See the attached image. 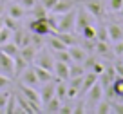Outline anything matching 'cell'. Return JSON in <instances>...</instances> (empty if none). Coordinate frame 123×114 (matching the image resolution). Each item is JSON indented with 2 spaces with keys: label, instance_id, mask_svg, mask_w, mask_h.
<instances>
[{
  "label": "cell",
  "instance_id": "obj_16",
  "mask_svg": "<svg viewBox=\"0 0 123 114\" xmlns=\"http://www.w3.org/2000/svg\"><path fill=\"white\" fill-rule=\"evenodd\" d=\"M111 89H112V92H114V100L116 101H123V76L116 74V78L111 83Z\"/></svg>",
  "mask_w": 123,
  "mask_h": 114
},
{
  "label": "cell",
  "instance_id": "obj_38",
  "mask_svg": "<svg viewBox=\"0 0 123 114\" xmlns=\"http://www.w3.org/2000/svg\"><path fill=\"white\" fill-rule=\"evenodd\" d=\"M16 2H18L22 7H25V9H31L33 6L36 4V0H16Z\"/></svg>",
  "mask_w": 123,
  "mask_h": 114
},
{
  "label": "cell",
  "instance_id": "obj_43",
  "mask_svg": "<svg viewBox=\"0 0 123 114\" xmlns=\"http://www.w3.org/2000/svg\"><path fill=\"white\" fill-rule=\"evenodd\" d=\"M4 27V16H0V29Z\"/></svg>",
  "mask_w": 123,
  "mask_h": 114
},
{
  "label": "cell",
  "instance_id": "obj_1",
  "mask_svg": "<svg viewBox=\"0 0 123 114\" xmlns=\"http://www.w3.org/2000/svg\"><path fill=\"white\" fill-rule=\"evenodd\" d=\"M74 20H76V9H71V11L63 13V15H56V31H73L74 29Z\"/></svg>",
  "mask_w": 123,
  "mask_h": 114
},
{
  "label": "cell",
  "instance_id": "obj_6",
  "mask_svg": "<svg viewBox=\"0 0 123 114\" xmlns=\"http://www.w3.org/2000/svg\"><path fill=\"white\" fill-rule=\"evenodd\" d=\"M20 83L22 85H29V87H36V85L40 83L38 78H36V72L35 69H33V65H27L25 69H24L22 72H20Z\"/></svg>",
  "mask_w": 123,
  "mask_h": 114
},
{
  "label": "cell",
  "instance_id": "obj_35",
  "mask_svg": "<svg viewBox=\"0 0 123 114\" xmlns=\"http://www.w3.org/2000/svg\"><path fill=\"white\" fill-rule=\"evenodd\" d=\"M107 6H109V9H111L112 13H118L119 9H121V6H123V0H109Z\"/></svg>",
  "mask_w": 123,
  "mask_h": 114
},
{
  "label": "cell",
  "instance_id": "obj_2",
  "mask_svg": "<svg viewBox=\"0 0 123 114\" xmlns=\"http://www.w3.org/2000/svg\"><path fill=\"white\" fill-rule=\"evenodd\" d=\"M33 63L38 65V67L47 69V71H53V67H54V56H53V53H49V51H45V49H38Z\"/></svg>",
  "mask_w": 123,
  "mask_h": 114
},
{
  "label": "cell",
  "instance_id": "obj_24",
  "mask_svg": "<svg viewBox=\"0 0 123 114\" xmlns=\"http://www.w3.org/2000/svg\"><path fill=\"white\" fill-rule=\"evenodd\" d=\"M49 47H51L53 51H62V49H67V45H65L63 42H62V40H60V38H58L54 33H53V36L49 38Z\"/></svg>",
  "mask_w": 123,
  "mask_h": 114
},
{
  "label": "cell",
  "instance_id": "obj_19",
  "mask_svg": "<svg viewBox=\"0 0 123 114\" xmlns=\"http://www.w3.org/2000/svg\"><path fill=\"white\" fill-rule=\"evenodd\" d=\"M25 15H27V9L22 7L18 2H16V4H9V6H7V16H11V18L22 20Z\"/></svg>",
  "mask_w": 123,
  "mask_h": 114
},
{
  "label": "cell",
  "instance_id": "obj_32",
  "mask_svg": "<svg viewBox=\"0 0 123 114\" xmlns=\"http://www.w3.org/2000/svg\"><path fill=\"white\" fill-rule=\"evenodd\" d=\"M4 25H6V27H9L11 31H16V29L20 27V25H18V20L11 18V16H7V15L4 16Z\"/></svg>",
  "mask_w": 123,
  "mask_h": 114
},
{
  "label": "cell",
  "instance_id": "obj_9",
  "mask_svg": "<svg viewBox=\"0 0 123 114\" xmlns=\"http://www.w3.org/2000/svg\"><path fill=\"white\" fill-rule=\"evenodd\" d=\"M53 76H54V80L67 82V80H69V63H65V62H58V60H54Z\"/></svg>",
  "mask_w": 123,
  "mask_h": 114
},
{
  "label": "cell",
  "instance_id": "obj_13",
  "mask_svg": "<svg viewBox=\"0 0 123 114\" xmlns=\"http://www.w3.org/2000/svg\"><path fill=\"white\" fill-rule=\"evenodd\" d=\"M67 51L71 54V60L76 62V63H83L85 58H87V51L80 45H71V47H67Z\"/></svg>",
  "mask_w": 123,
  "mask_h": 114
},
{
  "label": "cell",
  "instance_id": "obj_41",
  "mask_svg": "<svg viewBox=\"0 0 123 114\" xmlns=\"http://www.w3.org/2000/svg\"><path fill=\"white\" fill-rule=\"evenodd\" d=\"M58 114H73V109L69 105H60V112Z\"/></svg>",
  "mask_w": 123,
  "mask_h": 114
},
{
  "label": "cell",
  "instance_id": "obj_34",
  "mask_svg": "<svg viewBox=\"0 0 123 114\" xmlns=\"http://www.w3.org/2000/svg\"><path fill=\"white\" fill-rule=\"evenodd\" d=\"M9 96H11V92H7V91H0V110L4 112V109H6V105H7V100H9Z\"/></svg>",
  "mask_w": 123,
  "mask_h": 114
},
{
  "label": "cell",
  "instance_id": "obj_25",
  "mask_svg": "<svg viewBox=\"0 0 123 114\" xmlns=\"http://www.w3.org/2000/svg\"><path fill=\"white\" fill-rule=\"evenodd\" d=\"M54 82H56V98L65 100L67 98V82H62V80H54Z\"/></svg>",
  "mask_w": 123,
  "mask_h": 114
},
{
  "label": "cell",
  "instance_id": "obj_45",
  "mask_svg": "<svg viewBox=\"0 0 123 114\" xmlns=\"http://www.w3.org/2000/svg\"><path fill=\"white\" fill-rule=\"evenodd\" d=\"M118 13H119V15H121V16H123V6H121V9H119V11H118Z\"/></svg>",
  "mask_w": 123,
  "mask_h": 114
},
{
  "label": "cell",
  "instance_id": "obj_22",
  "mask_svg": "<svg viewBox=\"0 0 123 114\" xmlns=\"http://www.w3.org/2000/svg\"><path fill=\"white\" fill-rule=\"evenodd\" d=\"M85 72H87V69L83 67V63H76V62H71V63H69V78L83 76Z\"/></svg>",
  "mask_w": 123,
  "mask_h": 114
},
{
  "label": "cell",
  "instance_id": "obj_23",
  "mask_svg": "<svg viewBox=\"0 0 123 114\" xmlns=\"http://www.w3.org/2000/svg\"><path fill=\"white\" fill-rule=\"evenodd\" d=\"M29 15L33 18H43V16H47V9H45L43 4H35L29 9Z\"/></svg>",
  "mask_w": 123,
  "mask_h": 114
},
{
  "label": "cell",
  "instance_id": "obj_40",
  "mask_svg": "<svg viewBox=\"0 0 123 114\" xmlns=\"http://www.w3.org/2000/svg\"><path fill=\"white\" fill-rule=\"evenodd\" d=\"M56 2H58V0H42V4L45 6L47 11H51V9H53V6L56 4Z\"/></svg>",
  "mask_w": 123,
  "mask_h": 114
},
{
  "label": "cell",
  "instance_id": "obj_21",
  "mask_svg": "<svg viewBox=\"0 0 123 114\" xmlns=\"http://www.w3.org/2000/svg\"><path fill=\"white\" fill-rule=\"evenodd\" d=\"M60 105H62V100L54 96L53 100H49V101L43 105L42 110H43V112H49V114H58V112H60Z\"/></svg>",
  "mask_w": 123,
  "mask_h": 114
},
{
  "label": "cell",
  "instance_id": "obj_8",
  "mask_svg": "<svg viewBox=\"0 0 123 114\" xmlns=\"http://www.w3.org/2000/svg\"><path fill=\"white\" fill-rule=\"evenodd\" d=\"M91 24H92V20H91V13H89L85 7L78 9V11H76V20H74V29H76V33H80L83 27L91 25Z\"/></svg>",
  "mask_w": 123,
  "mask_h": 114
},
{
  "label": "cell",
  "instance_id": "obj_10",
  "mask_svg": "<svg viewBox=\"0 0 123 114\" xmlns=\"http://www.w3.org/2000/svg\"><path fill=\"white\" fill-rule=\"evenodd\" d=\"M13 42L18 45V49L24 45H29L31 44V31H25V29L18 27L16 31H13Z\"/></svg>",
  "mask_w": 123,
  "mask_h": 114
},
{
  "label": "cell",
  "instance_id": "obj_29",
  "mask_svg": "<svg viewBox=\"0 0 123 114\" xmlns=\"http://www.w3.org/2000/svg\"><path fill=\"white\" fill-rule=\"evenodd\" d=\"M111 109H112L111 100H101V101L96 105V112L98 114H109V112H111Z\"/></svg>",
  "mask_w": 123,
  "mask_h": 114
},
{
  "label": "cell",
  "instance_id": "obj_4",
  "mask_svg": "<svg viewBox=\"0 0 123 114\" xmlns=\"http://www.w3.org/2000/svg\"><path fill=\"white\" fill-rule=\"evenodd\" d=\"M29 31L35 34H42V36L53 33L49 27V22H47V16H43V18H33L29 22Z\"/></svg>",
  "mask_w": 123,
  "mask_h": 114
},
{
  "label": "cell",
  "instance_id": "obj_5",
  "mask_svg": "<svg viewBox=\"0 0 123 114\" xmlns=\"http://www.w3.org/2000/svg\"><path fill=\"white\" fill-rule=\"evenodd\" d=\"M83 2V7L91 13V16L94 18H101L105 15V6H103V0H81Z\"/></svg>",
  "mask_w": 123,
  "mask_h": 114
},
{
  "label": "cell",
  "instance_id": "obj_33",
  "mask_svg": "<svg viewBox=\"0 0 123 114\" xmlns=\"http://www.w3.org/2000/svg\"><path fill=\"white\" fill-rule=\"evenodd\" d=\"M96 40H100V42H109L107 27H98L96 29Z\"/></svg>",
  "mask_w": 123,
  "mask_h": 114
},
{
  "label": "cell",
  "instance_id": "obj_28",
  "mask_svg": "<svg viewBox=\"0 0 123 114\" xmlns=\"http://www.w3.org/2000/svg\"><path fill=\"white\" fill-rule=\"evenodd\" d=\"M13 40V31L9 29V27H2L0 29V45H4V44H7V42H11Z\"/></svg>",
  "mask_w": 123,
  "mask_h": 114
},
{
  "label": "cell",
  "instance_id": "obj_39",
  "mask_svg": "<svg viewBox=\"0 0 123 114\" xmlns=\"http://www.w3.org/2000/svg\"><path fill=\"white\" fill-rule=\"evenodd\" d=\"M103 69H105V65L101 63V62H96V63L92 65L91 71H92V72H96V74H101V72H103Z\"/></svg>",
  "mask_w": 123,
  "mask_h": 114
},
{
  "label": "cell",
  "instance_id": "obj_17",
  "mask_svg": "<svg viewBox=\"0 0 123 114\" xmlns=\"http://www.w3.org/2000/svg\"><path fill=\"white\" fill-rule=\"evenodd\" d=\"M96 82H98V74H96V72L89 71V74L85 72V74H83V82H81V87H80V94H85Z\"/></svg>",
  "mask_w": 123,
  "mask_h": 114
},
{
  "label": "cell",
  "instance_id": "obj_42",
  "mask_svg": "<svg viewBox=\"0 0 123 114\" xmlns=\"http://www.w3.org/2000/svg\"><path fill=\"white\" fill-rule=\"evenodd\" d=\"M114 69H116V74L118 76H123V63H116Z\"/></svg>",
  "mask_w": 123,
  "mask_h": 114
},
{
  "label": "cell",
  "instance_id": "obj_11",
  "mask_svg": "<svg viewBox=\"0 0 123 114\" xmlns=\"http://www.w3.org/2000/svg\"><path fill=\"white\" fill-rule=\"evenodd\" d=\"M20 94L24 96V98H27L29 101L36 103V105L42 107V101H40V92L36 91L35 87H29V85H22L20 83Z\"/></svg>",
  "mask_w": 123,
  "mask_h": 114
},
{
  "label": "cell",
  "instance_id": "obj_3",
  "mask_svg": "<svg viewBox=\"0 0 123 114\" xmlns=\"http://www.w3.org/2000/svg\"><path fill=\"white\" fill-rule=\"evenodd\" d=\"M101 100H103V87H101L100 82H96V83H94L87 92H85V103L96 107Z\"/></svg>",
  "mask_w": 123,
  "mask_h": 114
},
{
  "label": "cell",
  "instance_id": "obj_36",
  "mask_svg": "<svg viewBox=\"0 0 123 114\" xmlns=\"http://www.w3.org/2000/svg\"><path fill=\"white\" fill-rule=\"evenodd\" d=\"M9 85H11V78H9L7 74H4V72H0V91H2V89H7Z\"/></svg>",
  "mask_w": 123,
  "mask_h": 114
},
{
  "label": "cell",
  "instance_id": "obj_37",
  "mask_svg": "<svg viewBox=\"0 0 123 114\" xmlns=\"http://www.w3.org/2000/svg\"><path fill=\"white\" fill-rule=\"evenodd\" d=\"M111 112L123 114V101H116V103H112V109H111Z\"/></svg>",
  "mask_w": 123,
  "mask_h": 114
},
{
  "label": "cell",
  "instance_id": "obj_27",
  "mask_svg": "<svg viewBox=\"0 0 123 114\" xmlns=\"http://www.w3.org/2000/svg\"><path fill=\"white\" fill-rule=\"evenodd\" d=\"M53 56H54V60H58V62H65V63H71V54H69V51L67 49H62V51H53Z\"/></svg>",
  "mask_w": 123,
  "mask_h": 114
},
{
  "label": "cell",
  "instance_id": "obj_26",
  "mask_svg": "<svg viewBox=\"0 0 123 114\" xmlns=\"http://www.w3.org/2000/svg\"><path fill=\"white\" fill-rule=\"evenodd\" d=\"M78 34H81V36L85 38V40H96V27L92 25H87V27H83V29L80 31Z\"/></svg>",
  "mask_w": 123,
  "mask_h": 114
},
{
  "label": "cell",
  "instance_id": "obj_44",
  "mask_svg": "<svg viewBox=\"0 0 123 114\" xmlns=\"http://www.w3.org/2000/svg\"><path fill=\"white\" fill-rule=\"evenodd\" d=\"M2 13H4V6L0 4V16H2Z\"/></svg>",
  "mask_w": 123,
  "mask_h": 114
},
{
  "label": "cell",
  "instance_id": "obj_20",
  "mask_svg": "<svg viewBox=\"0 0 123 114\" xmlns=\"http://www.w3.org/2000/svg\"><path fill=\"white\" fill-rule=\"evenodd\" d=\"M33 69H35V72H36V78H38V82H40V83H45V82L54 80L53 71H47V69L38 67V65H35V63H33Z\"/></svg>",
  "mask_w": 123,
  "mask_h": 114
},
{
  "label": "cell",
  "instance_id": "obj_12",
  "mask_svg": "<svg viewBox=\"0 0 123 114\" xmlns=\"http://www.w3.org/2000/svg\"><path fill=\"white\" fill-rule=\"evenodd\" d=\"M0 72H4V74H13L15 72V62L9 54H6L4 51H0Z\"/></svg>",
  "mask_w": 123,
  "mask_h": 114
},
{
  "label": "cell",
  "instance_id": "obj_14",
  "mask_svg": "<svg viewBox=\"0 0 123 114\" xmlns=\"http://www.w3.org/2000/svg\"><path fill=\"white\" fill-rule=\"evenodd\" d=\"M107 34H109V42H112V44L123 40V29L118 24H109L107 25Z\"/></svg>",
  "mask_w": 123,
  "mask_h": 114
},
{
  "label": "cell",
  "instance_id": "obj_18",
  "mask_svg": "<svg viewBox=\"0 0 123 114\" xmlns=\"http://www.w3.org/2000/svg\"><path fill=\"white\" fill-rule=\"evenodd\" d=\"M36 47L35 45H24V47H20V56L25 60V63L27 65H33V62H35V56H36Z\"/></svg>",
  "mask_w": 123,
  "mask_h": 114
},
{
  "label": "cell",
  "instance_id": "obj_31",
  "mask_svg": "<svg viewBox=\"0 0 123 114\" xmlns=\"http://www.w3.org/2000/svg\"><path fill=\"white\" fill-rule=\"evenodd\" d=\"M16 96L15 94H11L9 96V100H7V105H6V109H4V112H7V114H13V112H18V109H16Z\"/></svg>",
  "mask_w": 123,
  "mask_h": 114
},
{
  "label": "cell",
  "instance_id": "obj_15",
  "mask_svg": "<svg viewBox=\"0 0 123 114\" xmlns=\"http://www.w3.org/2000/svg\"><path fill=\"white\" fill-rule=\"evenodd\" d=\"M73 7H74V0H58L56 4L53 6L51 13L53 15H63V13L71 11Z\"/></svg>",
  "mask_w": 123,
  "mask_h": 114
},
{
  "label": "cell",
  "instance_id": "obj_46",
  "mask_svg": "<svg viewBox=\"0 0 123 114\" xmlns=\"http://www.w3.org/2000/svg\"><path fill=\"white\" fill-rule=\"evenodd\" d=\"M0 4H6V0H0Z\"/></svg>",
  "mask_w": 123,
  "mask_h": 114
},
{
  "label": "cell",
  "instance_id": "obj_7",
  "mask_svg": "<svg viewBox=\"0 0 123 114\" xmlns=\"http://www.w3.org/2000/svg\"><path fill=\"white\" fill-rule=\"evenodd\" d=\"M38 92H40V101H42V107H43L49 100H53L54 96H56V82H54V80L45 82L43 87L40 89Z\"/></svg>",
  "mask_w": 123,
  "mask_h": 114
},
{
  "label": "cell",
  "instance_id": "obj_30",
  "mask_svg": "<svg viewBox=\"0 0 123 114\" xmlns=\"http://www.w3.org/2000/svg\"><path fill=\"white\" fill-rule=\"evenodd\" d=\"M94 51H96L98 54H101V56H109V54H111V51H109V42H100V40H96Z\"/></svg>",
  "mask_w": 123,
  "mask_h": 114
}]
</instances>
